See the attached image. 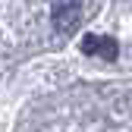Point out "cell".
I'll list each match as a JSON object with an SVG mask.
<instances>
[{"mask_svg": "<svg viewBox=\"0 0 132 132\" xmlns=\"http://www.w3.org/2000/svg\"><path fill=\"white\" fill-rule=\"evenodd\" d=\"M82 54L101 57V60H117L120 44H117V38H107V35H85L82 38Z\"/></svg>", "mask_w": 132, "mask_h": 132, "instance_id": "cell-2", "label": "cell"}, {"mask_svg": "<svg viewBox=\"0 0 132 132\" xmlns=\"http://www.w3.org/2000/svg\"><path fill=\"white\" fill-rule=\"evenodd\" d=\"M82 19V3L79 0H57L54 3V28L57 35H72Z\"/></svg>", "mask_w": 132, "mask_h": 132, "instance_id": "cell-1", "label": "cell"}]
</instances>
